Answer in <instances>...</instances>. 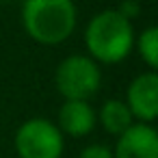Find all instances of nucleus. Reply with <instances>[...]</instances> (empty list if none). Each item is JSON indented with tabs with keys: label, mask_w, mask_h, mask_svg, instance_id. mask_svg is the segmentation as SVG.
Here are the masks:
<instances>
[{
	"label": "nucleus",
	"mask_w": 158,
	"mask_h": 158,
	"mask_svg": "<svg viewBox=\"0 0 158 158\" xmlns=\"http://www.w3.org/2000/svg\"><path fill=\"white\" fill-rule=\"evenodd\" d=\"M13 147L20 158H61L65 141L54 121L33 117L18 128Z\"/></svg>",
	"instance_id": "obj_4"
},
{
	"label": "nucleus",
	"mask_w": 158,
	"mask_h": 158,
	"mask_svg": "<svg viewBox=\"0 0 158 158\" xmlns=\"http://www.w3.org/2000/svg\"><path fill=\"white\" fill-rule=\"evenodd\" d=\"M126 106L136 123H154L158 117V74H139L126 93Z\"/></svg>",
	"instance_id": "obj_5"
},
{
	"label": "nucleus",
	"mask_w": 158,
	"mask_h": 158,
	"mask_svg": "<svg viewBox=\"0 0 158 158\" xmlns=\"http://www.w3.org/2000/svg\"><path fill=\"white\" fill-rule=\"evenodd\" d=\"M76 18L74 0H24L22 7L24 31L41 46H56L69 39Z\"/></svg>",
	"instance_id": "obj_2"
},
{
	"label": "nucleus",
	"mask_w": 158,
	"mask_h": 158,
	"mask_svg": "<svg viewBox=\"0 0 158 158\" xmlns=\"http://www.w3.org/2000/svg\"><path fill=\"white\" fill-rule=\"evenodd\" d=\"M54 85L65 100L87 102L100 91L102 85L100 65L85 54H72L59 63L54 72Z\"/></svg>",
	"instance_id": "obj_3"
},
{
	"label": "nucleus",
	"mask_w": 158,
	"mask_h": 158,
	"mask_svg": "<svg viewBox=\"0 0 158 158\" xmlns=\"http://www.w3.org/2000/svg\"><path fill=\"white\" fill-rule=\"evenodd\" d=\"M123 18H128V20H132L136 13H139V5L134 2V0H126V2H121L119 5V9H117Z\"/></svg>",
	"instance_id": "obj_11"
},
{
	"label": "nucleus",
	"mask_w": 158,
	"mask_h": 158,
	"mask_svg": "<svg viewBox=\"0 0 158 158\" xmlns=\"http://www.w3.org/2000/svg\"><path fill=\"white\" fill-rule=\"evenodd\" d=\"M95 123L98 119H95L93 106L82 100H65L56 115V128L61 130V134H67L74 139L87 136L95 128Z\"/></svg>",
	"instance_id": "obj_7"
},
{
	"label": "nucleus",
	"mask_w": 158,
	"mask_h": 158,
	"mask_svg": "<svg viewBox=\"0 0 158 158\" xmlns=\"http://www.w3.org/2000/svg\"><path fill=\"white\" fill-rule=\"evenodd\" d=\"M78 158H113V149L108 145H102V143H93V145H87Z\"/></svg>",
	"instance_id": "obj_10"
},
{
	"label": "nucleus",
	"mask_w": 158,
	"mask_h": 158,
	"mask_svg": "<svg viewBox=\"0 0 158 158\" xmlns=\"http://www.w3.org/2000/svg\"><path fill=\"white\" fill-rule=\"evenodd\" d=\"M85 46L89 59L104 65H115L123 61L134 48L132 22L123 18L117 9H104L91 18L85 28Z\"/></svg>",
	"instance_id": "obj_1"
},
{
	"label": "nucleus",
	"mask_w": 158,
	"mask_h": 158,
	"mask_svg": "<svg viewBox=\"0 0 158 158\" xmlns=\"http://www.w3.org/2000/svg\"><path fill=\"white\" fill-rule=\"evenodd\" d=\"M95 119L100 121V126L108 134H115V136L123 134L134 123V119H132L126 102H121V100H106L102 104L100 113H95Z\"/></svg>",
	"instance_id": "obj_8"
},
{
	"label": "nucleus",
	"mask_w": 158,
	"mask_h": 158,
	"mask_svg": "<svg viewBox=\"0 0 158 158\" xmlns=\"http://www.w3.org/2000/svg\"><path fill=\"white\" fill-rule=\"evenodd\" d=\"M136 50L145 61V65L149 67V72H156L158 69V28L156 26H147L141 33V37L136 39Z\"/></svg>",
	"instance_id": "obj_9"
},
{
	"label": "nucleus",
	"mask_w": 158,
	"mask_h": 158,
	"mask_svg": "<svg viewBox=\"0 0 158 158\" xmlns=\"http://www.w3.org/2000/svg\"><path fill=\"white\" fill-rule=\"evenodd\" d=\"M113 158H158V132L149 123H132L117 136Z\"/></svg>",
	"instance_id": "obj_6"
}]
</instances>
